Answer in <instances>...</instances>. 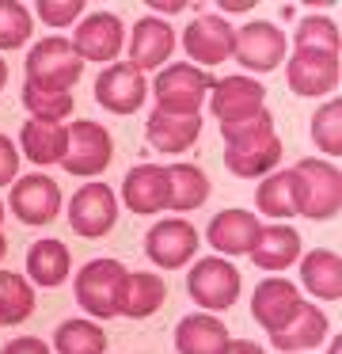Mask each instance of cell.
<instances>
[{"instance_id":"35","label":"cell","mask_w":342,"mask_h":354,"mask_svg":"<svg viewBox=\"0 0 342 354\" xmlns=\"http://www.w3.org/2000/svg\"><path fill=\"white\" fill-rule=\"evenodd\" d=\"M312 141H316V149L327 153L331 160L342 153V103L339 100L323 103V107L316 111V118H312Z\"/></svg>"},{"instance_id":"12","label":"cell","mask_w":342,"mask_h":354,"mask_svg":"<svg viewBox=\"0 0 342 354\" xmlns=\"http://www.w3.org/2000/svg\"><path fill=\"white\" fill-rule=\"evenodd\" d=\"M68 225H73V232H80L88 240L106 236L118 225V198H114V191L106 183H84L73 194V202H68Z\"/></svg>"},{"instance_id":"7","label":"cell","mask_w":342,"mask_h":354,"mask_svg":"<svg viewBox=\"0 0 342 354\" xmlns=\"http://www.w3.org/2000/svg\"><path fill=\"white\" fill-rule=\"evenodd\" d=\"M65 133H68V141H65L61 168L73 171V176H88V179L106 171V164L114 156V141L103 126L91 122V118H76L73 126H65Z\"/></svg>"},{"instance_id":"34","label":"cell","mask_w":342,"mask_h":354,"mask_svg":"<svg viewBox=\"0 0 342 354\" xmlns=\"http://www.w3.org/2000/svg\"><path fill=\"white\" fill-rule=\"evenodd\" d=\"M296 50H312V54H334L339 57V27L331 16H304L293 31Z\"/></svg>"},{"instance_id":"9","label":"cell","mask_w":342,"mask_h":354,"mask_svg":"<svg viewBox=\"0 0 342 354\" xmlns=\"http://www.w3.org/2000/svg\"><path fill=\"white\" fill-rule=\"evenodd\" d=\"M289 54V42H285V31L278 24H266V19H251L236 31V46H232V57L251 73H270L285 62Z\"/></svg>"},{"instance_id":"36","label":"cell","mask_w":342,"mask_h":354,"mask_svg":"<svg viewBox=\"0 0 342 354\" xmlns=\"http://www.w3.org/2000/svg\"><path fill=\"white\" fill-rule=\"evenodd\" d=\"M30 31H35V19L19 0H0V50L27 46Z\"/></svg>"},{"instance_id":"29","label":"cell","mask_w":342,"mask_h":354,"mask_svg":"<svg viewBox=\"0 0 342 354\" xmlns=\"http://www.w3.org/2000/svg\"><path fill=\"white\" fill-rule=\"evenodd\" d=\"M167 301V286L152 270H129L126 293H122V316L129 320H149L152 313H160Z\"/></svg>"},{"instance_id":"5","label":"cell","mask_w":342,"mask_h":354,"mask_svg":"<svg viewBox=\"0 0 342 354\" xmlns=\"http://www.w3.org/2000/svg\"><path fill=\"white\" fill-rule=\"evenodd\" d=\"M80 73H84V62L76 57L73 42L61 39V35L35 42V50L27 54V84H35V88L73 92Z\"/></svg>"},{"instance_id":"43","label":"cell","mask_w":342,"mask_h":354,"mask_svg":"<svg viewBox=\"0 0 342 354\" xmlns=\"http://www.w3.org/2000/svg\"><path fill=\"white\" fill-rule=\"evenodd\" d=\"M4 84H8V65H4V57H0V92H4Z\"/></svg>"},{"instance_id":"31","label":"cell","mask_w":342,"mask_h":354,"mask_svg":"<svg viewBox=\"0 0 342 354\" xmlns=\"http://www.w3.org/2000/svg\"><path fill=\"white\" fill-rule=\"evenodd\" d=\"M53 354H106V331L91 320H65L53 331Z\"/></svg>"},{"instance_id":"6","label":"cell","mask_w":342,"mask_h":354,"mask_svg":"<svg viewBox=\"0 0 342 354\" xmlns=\"http://www.w3.org/2000/svg\"><path fill=\"white\" fill-rule=\"evenodd\" d=\"M240 286H243V278H240V270H236V263L220 259V255L198 259L187 274L190 297H194L205 313H225V308H232L236 297H240Z\"/></svg>"},{"instance_id":"28","label":"cell","mask_w":342,"mask_h":354,"mask_svg":"<svg viewBox=\"0 0 342 354\" xmlns=\"http://www.w3.org/2000/svg\"><path fill=\"white\" fill-rule=\"evenodd\" d=\"M65 126L61 122H38V118H27L19 130V153L27 156L30 164L46 168V164H61L65 160Z\"/></svg>"},{"instance_id":"21","label":"cell","mask_w":342,"mask_h":354,"mask_svg":"<svg viewBox=\"0 0 342 354\" xmlns=\"http://www.w3.org/2000/svg\"><path fill=\"white\" fill-rule=\"evenodd\" d=\"M327 335H331V320H327L316 305L304 301V305L296 308L293 320H289L281 331H274V335H270V346H274V351H281V354H301V351H316Z\"/></svg>"},{"instance_id":"46","label":"cell","mask_w":342,"mask_h":354,"mask_svg":"<svg viewBox=\"0 0 342 354\" xmlns=\"http://www.w3.org/2000/svg\"><path fill=\"white\" fill-rule=\"evenodd\" d=\"M4 209H8V206H4V198H0V225H4Z\"/></svg>"},{"instance_id":"30","label":"cell","mask_w":342,"mask_h":354,"mask_svg":"<svg viewBox=\"0 0 342 354\" xmlns=\"http://www.w3.org/2000/svg\"><path fill=\"white\" fill-rule=\"evenodd\" d=\"M35 313V286L15 270H0V328L23 324Z\"/></svg>"},{"instance_id":"19","label":"cell","mask_w":342,"mask_h":354,"mask_svg":"<svg viewBox=\"0 0 342 354\" xmlns=\"http://www.w3.org/2000/svg\"><path fill=\"white\" fill-rule=\"evenodd\" d=\"M258 232H263V225H258V217L251 214V209H220L217 217L209 221V229H205V240H209L213 248H217L220 255H251V248H255Z\"/></svg>"},{"instance_id":"44","label":"cell","mask_w":342,"mask_h":354,"mask_svg":"<svg viewBox=\"0 0 342 354\" xmlns=\"http://www.w3.org/2000/svg\"><path fill=\"white\" fill-rule=\"evenodd\" d=\"M327 354H342V343H339V339H331V346H327Z\"/></svg>"},{"instance_id":"13","label":"cell","mask_w":342,"mask_h":354,"mask_svg":"<svg viewBox=\"0 0 342 354\" xmlns=\"http://www.w3.org/2000/svg\"><path fill=\"white\" fill-rule=\"evenodd\" d=\"M263 100H266V84L263 80L243 77V73L225 77V80H213V88H209V111L217 115L220 126L255 118L258 111H263Z\"/></svg>"},{"instance_id":"18","label":"cell","mask_w":342,"mask_h":354,"mask_svg":"<svg viewBox=\"0 0 342 354\" xmlns=\"http://www.w3.org/2000/svg\"><path fill=\"white\" fill-rule=\"evenodd\" d=\"M301 305H304V297L289 278H266V282L255 286L251 316H255V324L266 328V335H274V331H281L289 320H293Z\"/></svg>"},{"instance_id":"39","label":"cell","mask_w":342,"mask_h":354,"mask_svg":"<svg viewBox=\"0 0 342 354\" xmlns=\"http://www.w3.org/2000/svg\"><path fill=\"white\" fill-rule=\"evenodd\" d=\"M0 354H53V351L42 343V339H35V335H19V339H12V343H4Z\"/></svg>"},{"instance_id":"11","label":"cell","mask_w":342,"mask_h":354,"mask_svg":"<svg viewBox=\"0 0 342 354\" xmlns=\"http://www.w3.org/2000/svg\"><path fill=\"white\" fill-rule=\"evenodd\" d=\"M198 244H202V240H198V229L190 221H182V217H164V221H156L144 232V255H149L160 270L187 267V263L194 259Z\"/></svg>"},{"instance_id":"38","label":"cell","mask_w":342,"mask_h":354,"mask_svg":"<svg viewBox=\"0 0 342 354\" xmlns=\"http://www.w3.org/2000/svg\"><path fill=\"white\" fill-rule=\"evenodd\" d=\"M19 179V149L8 133H0V187H12Z\"/></svg>"},{"instance_id":"33","label":"cell","mask_w":342,"mask_h":354,"mask_svg":"<svg viewBox=\"0 0 342 354\" xmlns=\"http://www.w3.org/2000/svg\"><path fill=\"white\" fill-rule=\"evenodd\" d=\"M23 107L30 111V118L38 122H65L73 115V92H50V88H35V84H23Z\"/></svg>"},{"instance_id":"41","label":"cell","mask_w":342,"mask_h":354,"mask_svg":"<svg viewBox=\"0 0 342 354\" xmlns=\"http://www.w3.org/2000/svg\"><path fill=\"white\" fill-rule=\"evenodd\" d=\"M187 4H152V12H164V16H175V12H182Z\"/></svg>"},{"instance_id":"45","label":"cell","mask_w":342,"mask_h":354,"mask_svg":"<svg viewBox=\"0 0 342 354\" xmlns=\"http://www.w3.org/2000/svg\"><path fill=\"white\" fill-rule=\"evenodd\" d=\"M8 255V240H4V232H0V259Z\"/></svg>"},{"instance_id":"17","label":"cell","mask_w":342,"mask_h":354,"mask_svg":"<svg viewBox=\"0 0 342 354\" xmlns=\"http://www.w3.org/2000/svg\"><path fill=\"white\" fill-rule=\"evenodd\" d=\"M175 31L167 19L160 16H144L133 24V35H129L126 42V54H129V65H133L137 73H152V69H164L167 57L175 54Z\"/></svg>"},{"instance_id":"10","label":"cell","mask_w":342,"mask_h":354,"mask_svg":"<svg viewBox=\"0 0 342 354\" xmlns=\"http://www.w3.org/2000/svg\"><path fill=\"white\" fill-rule=\"evenodd\" d=\"M73 50L80 62H99V65H114L118 54L126 50V27L114 12H91L76 24L73 35Z\"/></svg>"},{"instance_id":"27","label":"cell","mask_w":342,"mask_h":354,"mask_svg":"<svg viewBox=\"0 0 342 354\" xmlns=\"http://www.w3.org/2000/svg\"><path fill=\"white\" fill-rule=\"evenodd\" d=\"M164 176H167V209L190 214V209L209 202L213 183L198 164H171V168H164Z\"/></svg>"},{"instance_id":"22","label":"cell","mask_w":342,"mask_h":354,"mask_svg":"<svg viewBox=\"0 0 342 354\" xmlns=\"http://www.w3.org/2000/svg\"><path fill=\"white\" fill-rule=\"evenodd\" d=\"M228 328L213 313H190L175 324V351L179 354H225Z\"/></svg>"},{"instance_id":"32","label":"cell","mask_w":342,"mask_h":354,"mask_svg":"<svg viewBox=\"0 0 342 354\" xmlns=\"http://www.w3.org/2000/svg\"><path fill=\"white\" fill-rule=\"evenodd\" d=\"M255 206L263 209L266 217H274V221H289V217H296L293 179H289V171H270V176H263L258 194H255Z\"/></svg>"},{"instance_id":"4","label":"cell","mask_w":342,"mask_h":354,"mask_svg":"<svg viewBox=\"0 0 342 354\" xmlns=\"http://www.w3.org/2000/svg\"><path fill=\"white\" fill-rule=\"evenodd\" d=\"M213 77L190 62H171L156 73L152 92H156V111L167 115H198L202 103L209 100Z\"/></svg>"},{"instance_id":"14","label":"cell","mask_w":342,"mask_h":354,"mask_svg":"<svg viewBox=\"0 0 342 354\" xmlns=\"http://www.w3.org/2000/svg\"><path fill=\"white\" fill-rule=\"evenodd\" d=\"M61 187L57 179L42 176V171H30V176H19L12 183V214L19 217L23 225H50L53 217L61 214Z\"/></svg>"},{"instance_id":"24","label":"cell","mask_w":342,"mask_h":354,"mask_svg":"<svg viewBox=\"0 0 342 354\" xmlns=\"http://www.w3.org/2000/svg\"><path fill=\"white\" fill-rule=\"evenodd\" d=\"M152 149L160 153H187L198 138H202V115H167V111H152L144 122Z\"/></svg>"},{"instance_id":"8","label":"cell","mask_w":342,"mask_h":354,"mask_svg":"<svg viewBox=\"0 0 342 354\" xmlns=\"http://www.w3.org/2000/svg\"><path fill=\"white\" fill-rule=\"evenodd\" d=\"M232 46H236V27L220 12H202L182 31V50H187L190 65H198V69H213L225 57H232Z\"/></svg>"},{"instance_id":"23","label":"cell","mask_w":342,"mask_h":354,"mask_svg":"<svg viewBox=\"0 0 342 354\" xmlns=\"http://www.w3.org/2000/svg\"><path fill=\"white\" fill-rule=\"evenodd\" d=\"M296 259H301V232L289 229L285 221H278V225H263V232H258L255 248H251V263L274 274V270L293 267Z\"/></svg>"},{"instance_id":"26","label":"cell","mask_w":342,"mask_h":354,"mask_svg":"<svg viewBox=\"0 0 342 354\" xmlns=\"http://www.w3.org/2000/svg\"><path fill=\"white\" fill-rule=\"evenodd\" d=\"M296 267H301V282L308 293H316L319 301H339V293H342L339 252H331V248H312L308 255L296 259Z\"/></svg>"},{"instance_id":"42","label":"cell","mask_w":342,"mask_h":354,"mask_svg":"<svg viewBox=\"0 0 342 354\" xmlns=\"http://www.w3.org/2000/svg\"><path fill=\"white\" fill-rule=\"evenodd\" d=\"M236 12H251V4H225V16H236Z\"/></svg>"},{"instance_id":"1","label":"cell","mask_w":342,"mask_h":354,"mask_svg":"<svg viewBox=\"0 0 342 354\" xmlns=\"http://www.w3.org/2000/svg\"><path fill=\"white\" fill-rule=\"evenodd\" d=\"M220 138H225V168L240 179H263L281 160V141L274 133V115L266 107L255 118L220 126Z\"/></svg>"},{"instance_id":"40","label":"cell","mask_w":342,"mask_h":354,"mask_svg":"<svg viewBox=\"0 0 342 354\" xmlns=\"http://www.w3.org/2000/svg\"><path fill=\"white\" fill-rule=\"evenodd\" d=\"M225 354H266V351L255 343V339H228Z\"/></svg>"},{"instance_id":"3","label":"cell","mask_w":342,"mask_h":354,"mask_svg":"<svg viewBox=\"0 0 342 354\" xmlns=\"http://www.w3.org/2000/svg\"><path fill=\"white\" fill-rule=\"evenodd\" d=\"M126 278L129 270L118 259H91L76 270L73 278V293L76 305L95 320H111L122 316V293H126Z\"/></svg>"},{"instance_id":"20","label":"cell","mask_w":342,"mask_h":354,"mask_svg":"<svg viewBox=\"0 0 342 354\" xmlns=\"http://www.w3.org/2000/svg\"><path fill=\"white\" fill-rule=\"evenodd\" d=\"M122 202L129 214L137 217H152L160 209H167V176L156 164H137L126 171L122 179Z\"/></svg>"},{"instance_id":"37","label":"cell","mask_w":342,"mask_h":354,"mask_svg":"<svg viewBox=\"0 0 342 354\" xmlns=\"http://www.w3.org/2000/svg\"><path fill=\"white\" fill-rule=\"evenodd\" d=\"M84 0H38V19L50 27H68L73 19H80Z\"/></svg>"},{"instance_id":"16","label":"cell","mask_w":342,"mask_h":354,"mask_svg":"<svg viewBox=\"0 0 342 354\" xmlns=\"http://www.w3.org/2000/svg\"><path fill=\"white\" fill-rule=\"evenodd\" d=\"M339 57L334 54H312V50H289L285 62V84L293 95L316 100L339 88Z\"/></svg>"},{"instance_id":"2","label":"cell","mask_w":342,"mask_h":354,"mask_svg":"<svg viewBox=\"0 0 342 354\" xmlns=\"http://www.w3.org/2000/svg\"><path fill=\"white\" fill-rule=\"evenodd\" d=\"M293 179V206L308 221H331L342 209V171L334 160L304 156L289 168Z\"/></svg>"},{"instance_id":"25","label":"cell","mask_w":342,"mask_h":354,"mask_svg":"<svg viewBox=\"0 0 342 354\" xmlns=\"http://www.w3.org/2000/svg\"><path fill=\"white\" fill-rule=\"evenodd\" d=\"M73 274V255L61 240L46 236V240H35L27 252V282L30 286H42V290H53L61 286L65 278Z\"/></svg>"},{"instance_id":"15","label":"cell","mask_w":342,"mask_h":354,"mask_svg":"<svg viewBox=\"0 0 342 354\" xmlns=\"http://www.w3.org/2000/svg\"><path fill=\"white\" fill-rule=\"evenodd\" d=\"M149 95V80L129 62H114L95 77V103L111 115H133Z\"/></svg>"}]
</instances>
